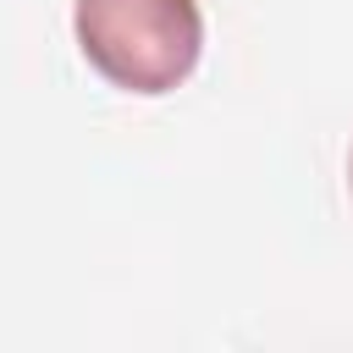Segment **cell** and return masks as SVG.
I'll list each match as a JSON object with an SVG mask.
<instances>
[{
	"instance_id": "cell-1",
	"label": "cell",
	"mask_w": 353,
	"mask_h": 353,
	"mask_svg": "<svg viewBox=\"0 0 353 353\" xmlns=\"http://www.w3.org/2000/svg\"><path fill=\"white\" fill-rule=\"evenodd\" d=\"M72 33L83 61L110 88L138 99L182 88L204 55L199 0H77Z\"/></svg>"
},
{
	"instance_id": "cell-2",
	"label": "cell",
	"mask_w": 353,
	"mask_h": 353,
	"mask_svg": "<svg viewBox=\"0 0 353 353\" xmlns=\"http://www.w3.org/2000/svg\"><path fill=\"white\" fill-rule=\"evenodd\" d=\"M347 188H353V154H347Z\"/></svg>"
}]
</instances>
